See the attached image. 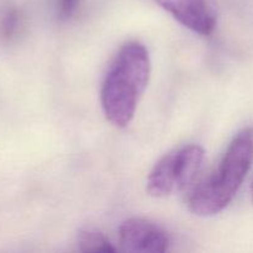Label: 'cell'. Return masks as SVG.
I'll list each match as a JSON object with an SVG mask.
<instances>
[{
    "instance_id": "cell-7",
    "label": "cell",
    "mask_w": 253,
    "mask_h": 253,
    "mask_svg": "<svg viewBox=\"0 0 253 253\" xmlns=\"http://www.w3.org/2000/svg\"><path fill=\"white\" fill-rule=\"evenodd\" d=\"M20 27V15L16 10H10L6 12L0 24V32L5 39H12L16 35Z\"/></svg>"
},
{
    "instance_id": "cell-4",
    "label": "cell",
    "mask_w": 253,
    "mask_h": 253,
    "mask_svg": "<svg viewBox=\"0 0 253 253\" xmlns=\"http://www.w3.org/2000/svg\"><path fill=\"white\" fill-rule=\"evenodd\" d=\"M121 251L163 253L168 249V237L158 225L141 217H131L119 229Z\"/></svg>"
},
{
    "instance_id": "cell-5",
    "label": "cell",
    "mask_w": 253,
    "mask_h": 253,
    "mask_svg": "<svg viewBox=\"0 0 253 253\" xmlns=\"http://www.w3.org/2000/svg\"><path fill=\"white\" fill-rule=\"evenodd\" d=\"M178 22L197 34L208 36L217 21L215 0H155Z\"/></svg>"
},
{
    "instance_id": "cell-9",
    "label": "cell",
    "mask_w": 253,
    "mask_h": 253,
    "mask_svg": "<svg viewBox=\"0 0 253 253\" xmlns=\"http://www.w3.org/2000/svg\"><path fill=\"white\" fill-rule=\"evenodd\" d=\"M251 202L253 204V182H252V185H251Z\"/></svg>"
},
{
    "instance_id": "cell-6",
    "label": "cell",
    "mask_w": 253,
    "mask_h": 253,
    "mask_svg": "<svg viewBox=\"0 0 253 253\" xmlns=\"http://www.w3.org/2000/svg\"><path fill=\"white\" fill-rule=\"evenodd\" d=\"M78 246L83 252H115L116 249L101 232L96 230H82L78 234Z\"/></svg>"
},
{
    "instance_id": "cell-8",
    "label": "cell",
    "mask_w": 253,
    "mask_h": 253,
    "mask_svg": "<svg viewBox=\"0 0 253 253\" xmlns=\"http://www.w3.org/2000/svg\"><path fill=\"white\" fill-rule=\"evenodd\" d=\"M79 0H58V12L62 19H68L76 12Z\"/></svg>"
},
{
    "instance_id": "cell-1",
    "label": "cell",
    "mask_w": 253,
    "mask_h": 253,
    "mask_svg": "<svg viewBox=\"0 0 253 253\" xmlns=\"http://www.w3.org/2000/svg\"><path fill=\"white\" fill-rule=\"evenodd\" d=\"M150 76L147 48L140 42L124 44L110 64L100 93L104 115L114 126L123 128L132 121Z\"/></svg>"
},
{
    "instance_id": "cell-3",
    "label": "cell",
    "mask_w": 253,
    "mask_h": 253,
    "mask_svg": "<svg viewBox=\"0 0 253 253\" xmlns=\"http://www.w3.org/2000/svg\"><path fill=\"white\" fill-rule=\"evenodd\" d=\"M204 158V150L198 145L184 146L166 155L148 174V194L155 198H165L184 190L195 180Z\"/></svg>"
},
{
    "instance_id": "cell-2",
    "label": "cell",
    "mask_w": 253,
    "mask_h": 253,
    "mask_svg": "<svg viewBox=\"0 0 253 253\" xmlns=\"http://www.w3.org/2000/svg\"><path fill=\"white\" fill-rule=\"evenodd\" d=\"M253 163V128L240 131L227 147L219 167L200 183L188 200L198 216H212L229 207L241 188Z\"/></svg>"
}]
</instances>
